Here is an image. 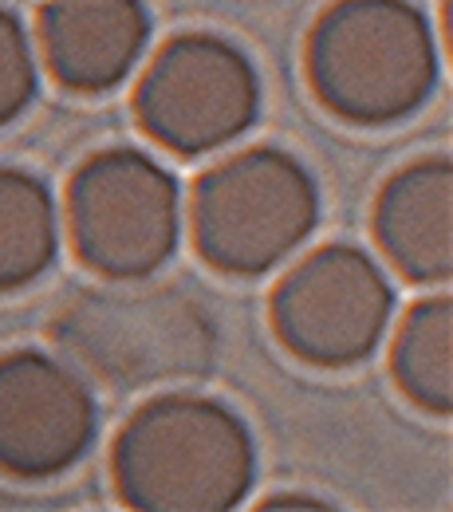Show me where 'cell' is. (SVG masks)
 <instances>
[{"instance_id":"obj_1","label":"cell","mask_w":453,"mask_h":512,"mask_svg":"<svg viewBox=\"0 0 453 512\" xmlns=\"http://www.w3.org/2000/svg\"><path fill=\"white\" fill-rule=\"evenodd\" d=\"M257 481L249 422L201 394L146 402L115 442V485L142 512H229Z\"/></svg>"},{"instance_id":"obj_2","label":"cell","mask_w":453,"mask_h":512,"mask_svg":"<svg viewBox=\"0 0 453 512\" xmlns=\"http://www.w3.org/2000/svg\"><path fill=\"white\" fill-rule=\"evenodd\" d=\"M217 339V320L197 296L146 276L83 292L56 320V343L75 371L119 390L205 379Z\"/></svg>"},{"instance_id":"obj_3","label":"cell","mask_w":453,"mask_h":512,"mask_svg":"<svg viewBox=\"0 0 453 512\" xmlns=\"http://www.w3.org/2000/svg\"><path fill=\"white\" fill-rule=\"evenodd\" d=\"M308 75L327 111L390 127L438 87V40L414 0H335L312 28Z\"/></svg>"},{"instance_id":"obj_4","label":"cell","mask_w":453,"mask_h":512,"mask_svg":"<svg viewBox=\"0 0 453 512\" xmlns=\"http://www.w3.org/2000/svg\"><path fill=\"white\" fill-rule=\"evenodd\" d=\"M320 209V186L296 154L245 150L197 182V253L229 276H260L316 233Z\"/></svg>"},{"instance_id":"obj_5","label":"cell","mask_w":453,"mask_h":512,"mask_svg":"<svg viewBox=\"0 0 453 512\" xmlns=\"http://www.w3.org/2000/svg\"><path fill=\"white\" fill-rule=\"evenodd\" d=\"M67 213L79 260L107 280L154 276L182 237L178 178L142 150L87 158L71 178Z\"/></svg>"},{"instance_id":"obj_6","label":"cell","mask_w":453,"mask_h":512,"mask_svg":"<svg viewBox=\"0 0 453 512\" xmlns=\"http://www.w3.org/2000/svg\"><path fill=\"white\" fill-rule=\"evenodd\" d=\"M260 99V71L249 52L213 32H186L146 67L134 111L154 142L194 158L241 138L260 119Z\"/></svg>"},{"instance_id":"obj_7","label":"cell","mask_w":453,"mask_h":512,"mask_svg":"<svg viewBox=\"0 0 453 512\" xmlns=\"http://www.w3.org/2000/svg\"><path fill=\"white\" fill-rule=\"evenodd\" d=\"M394 320V288L379 260L355 245H324L304 256L272 292L280 343L316 367L371 359Z\"/></svg>"},{"instance_id":"obj_8","label":"cell","mask_w":453,"mask_h":512,"mask_svg":"<svg viewBox=\"0 0 453 512\" xmlns=\"http://www.w3.org/2000/svg\"><path fill=\"white\" fill-rule=\"evenodd\" d=\"M99 434L87 379L48 351L20 347L0 359V469L24 481L67 473Z\"/></svg>"},{"instance_id":"obj_9","label":"cell","mask_w":453,"mask_h":512,"mask_svg":"<svg viewBox=\"0 0 453 512\" xmlns=\"http://www.w3.org/2000/svg\"><path fill=\"white\" fill-rule=\"evenodd\" d=\"M40 40L64 87L99 95L138 67L150 44V12L142 0H48Z\"/></svg>"},{"instance_id":"obj_10","label":"cell","mask_w":453,"mask_h":512,"mask_svg":"<svg viewBox=\"0 0 453 512\" xmlns=\"http://www.w3.org/2000/svg\"><path fill=\"white\" fill-rule=\"evenodd\" d=\"M375 237L406 280L442 284L453 272V166L450 158L410 162L375 201Z\"/></svg>"},{"instance_id":"obj_11","label":"cell","mask_w":453,"mask_h":512,"mask_svg":"<svg viewBox=\"0 0 453 512\" xmlns=\"http://www.w3.org/2000/svg\"><path fill=\"white\" fill-rule=\"evenodd\" d=\"M60 253V213L52 190L0 166V292L40 280Z\"/></svg>"},{"instance_id":"obj_12","label":"cell","mask_w":453,"mask_h":512,"mask_svg":"<svg viewBox=\"0 0 453 512\" xmlns=\"http://www.w3.org/2000/svg\"><path fill=\"white\" fill-rule=\"evenodd\" d=\"M402 394L446 418L453 410V304L446 296L422 300L406 312L390 355Z\"/></svg>"},{"instance_id":"obj_13","label":"cell","mask_w":453,"mask_h":512,"mask_svg":"<svg viewBox=\"0 0 453 512\" xmlns=\"http://www.w3.org/2000/svg\"><path fill=\"white\" fill-rule=\"evenodd\" d=\"M40 91V64L24 20L0 4V127L20 119Z\"/></svg>"},{"instance_id":"obj_14","label":"cell","mask_w":453,"mask_h":512,"mask_svg":"<svg viewBox=\"0 0 453 512\" xmlns=\"http://www.w3.org/2000/svg\"><path fill=\"white\" fill-rule=\"evenodd\" d=\"M264 509H331L327 501L320 497H308V493H276V497H268L264 501Z\"/></svg>"}]
</instances>
